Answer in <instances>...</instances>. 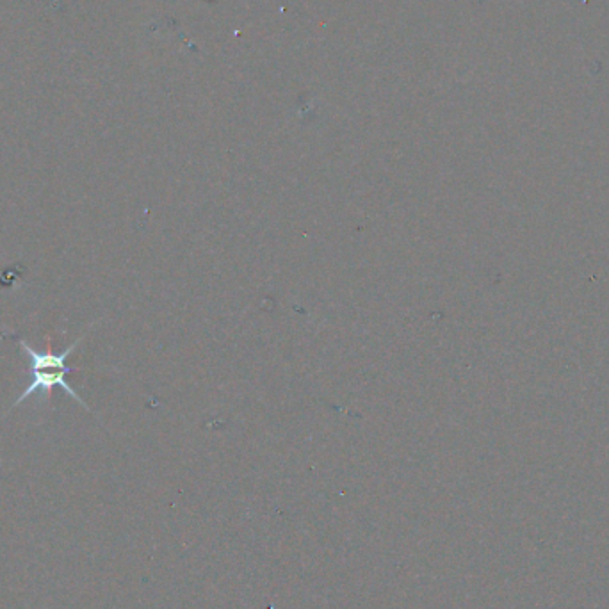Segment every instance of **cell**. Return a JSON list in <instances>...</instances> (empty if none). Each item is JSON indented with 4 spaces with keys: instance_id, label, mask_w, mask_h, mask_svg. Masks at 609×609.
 Listing matches in <instances>:
<instances>
[{
    "instance_id": "1",
    "label": "cell",
    "mask_w": 609,
    "mask_h": 609,
    "mask_svg": "<svg viewBox=\"0 0 609 609\" xmlns=\"http://www.w3.org/2000/svg\"><path fill=\"white\" fill-rule=\"evenodd\" d=\"M81 341L82 337H79L68 350L59 353V355H56V353H41V351L33 350L31 344L20 341L22 351H24L27 357L31 358L33 382L20 394V398L15 401L13 406L22 405L25 399L31 398L36 392H45L47 398H50L52 389L54 387H61V389L65 390V394H68L70 398L75 399L79 405L84 406L88 410V405L79 398V394L75 392L74 387L66 382V376L75 371L74 367L68 366V358L77 350V346H79Z\"/></svg>"
}]
</instances>
